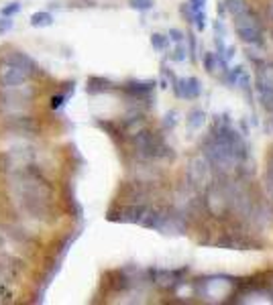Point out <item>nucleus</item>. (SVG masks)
<instances>
[{
	"label": "nucleus",
	"instance_id": "nucleus-1",
	"mask_svg": "<svg viewBox=\"0 0 273 305\" xmlns=\"http://www.w3.org/2000/svg\"><path fill=\"white\" fill-rule=\"evenodd\" d=\"M133 149L135 155L143 159V161H153V159H165V157H173L171 147L165 145L163 136L159 132H153L149 128H139L136 132H133Z\"/></svg>",
	"mask_w": 273,
	"mask_h": 305
},
{
	"label": "nucleus",
	"instance_id": "nucleus-2",
	"mask_svg": "<svg viewBox=\"0 0 273 305\" xmlns=\"http://www.w3.org/2000/svg\"><path fill=\"white\" fill-rule=\"evenodd\" d=\"M31 76L21 65L10 61L4 55L0 57V84H2V88H23Z\"/></svg>",
	"mask_w": 273,
	"mask_h": 305
},
{
	"label": "nucleus",
	"instance_id": "nucleus-3",
	"mask_svg": "<svg viewBox=\"0 0 273 305\" xmlns=\"http://www.w3.org/2000/svg\"><path fill=\"white\" fill-rule=\"evenodd\" d=\"M147 212V205L136 202V203H127L118 207V212H108V220L110 222H127V224H141V220Z\"/></svg>",
	"mask_w": 273,
	"mask_h": 305
},
{
	"label": "nucleus",
	"instance_id": "nucleus-4",
	"mask_svg": "<svg viewBox=\"0 0 273 305\" xmlns=\"http://www.w3.org/2000/svg\"><path fill=\"white\" fill-rule=\"evenodd\" d=\"M171 88L175 98H184V100H196L202 94V84L198 77H175L171 81Z\"/></svg>",
	"mask_w": 273,
	"mask_h": 305
},
{
	"label": "nucleus",
	"instance_id": "nucleus-5",
	"mask_svg": "<svg viewBox=\"0 0 273 305\" xmlns=\"http://www.w3.org/2000/svg\"><path fill=\"white\" fill-rule=\"evenodd\" d=\"M188 183L192 187H200V185H206L208 179H210V165L204 157H196L190 161L188 165Z\"/></svg>",
	"mask_w": 273,
	"mask_h": 305
},
{
	"label": "nucleus",
	"instance_id": "nucleus-6",
	"mask_svg": "<svg viewBox=\"0 0 273 305\" xmlns=\"http://www.w3.org/2000/svg\"><path fill=\"white\" fill-rule=\"evenodd\" d=\"M153 90H155L153 79H149V81H129V84L122 86V92H127L135 100H147Z\"/></svg>",
	"mask_w": 273,
	"mask_h": 305
},
{
	"label": "nucleus",
	"instance_id": "nucleus-7",
	"mask_svg": "<svg viewBox=\"0 0 273 305\" xmlns=\"http://www.w3.org/2000/svg\"><path fill=\"white\" fill-rule=\"evenodd\" d=\"M237 37L247 45H263V29L261 26H235Z\"/></svg>",
	"mask_w": 273,
	"mask_h": 305
},
{
	"label": "nucleus",
	"instance_id": "nucleus-8",
	"mask_svg": "<svg viewBox=\"0 0 273 305\" xmlns=\"http://www.w3.org/2000/svg\"><path fill=\"white\" fill-rule=\"evenodd\" d=\"M161 224H163V210H159V207H147V212H145V216L141 220V226L159 232Z\"/></svg>",
	"mask_w": 273,
	"mask_h": 305
},
{
	"label": "nucleus",
	"instance_id": "nucleus-9",
	"mask_svg": "<svg viewBox=\"0 0 273 305\" xmlns=\"http://www.w3.org/2000/svg\"><path fill=\"white\" fill-rule=\"evenodd\" d=\"M110 90H114V84H112L110 79L98 77V76L88 77V86H86V92L88 94L96 96V94H104V92H110Z\"/></svg>",
	"mask_w": 273,
	"mask_h": 305
},
{
	"label": "nucleus",
	"instance_id": "nucleus-10",
	"mask_svg": "<svg viewBox=\"0 0 273 305\" xmlns=\"http://www.w3.org/2000/svg\"><path fill=\"white\" fill-rule=\"evenodd\" d=\"M4 57H8L10 61H15L17 65H21L27 74H29L31 77H33V74H35V69H37V65H35V61L29 57L27 53H23V51H10V53H6Z\"/></svg>",
	"mask_w": 273,
	"mask_h": 305
},
{
	"label": "nucleus",
	"instance_id": "nucleus-11",
	"mask_svg": "<svg viewBox=\"0 0 273 305\" xmlns=\"http://www.w3.org/2000/svg\"><path fill=\"white\" fill-rule=\"evenodd\" d=\"M53 15L49 10H37V12H33L31 15V19H29V25L33 26V29H47V26H51L53 25Z\"/></svg>",
	"mask_w": 273,
	"mask_h": 305
},
{
	"label": "nucleus",
	"instance_id": "nucleus-12",
	"mask_svg": "<svg viewBox=\"0 0 273 305\" xmlns=\"http://www.w3.org/2000/svg\"><path fill=\"white\" fill-rule=\"evenodd\" d=\"M188 124H190V128L192 130H198V128H202V124H204V120H206V114L202 112V110H192V112L188 114Z\"/></svg>",
	"mask_w": 273,
	"mask_h": 305
},
{
	"label": "nucleus",
	"instance_id": "nucleus-13",
	"mask_svg": "<svg viewBox=\"0 0 273 305\" xmlns=\"http://www.w3.org/2000/svg\"><path fill=\"white\" fill-rule=\"evenodd\" d=\"M96 124H98V127H100L102 130H106L112 138L122 136V128H120V124H116V122H110V120H98Z\"/></svg>",
	"mask_w": 273,
	"mask_h": 305
},
{
	"label": "nucleus",
	"instance_id": "nucleus-14",
	"mask_svg": "<svg viewBox=\"0 0 273 305\" xmlns=\"http://www.w3.org/2000/svg\"><path fill=\"white\" fill-rule=\"evenodd\" d=\"M151 47L155 51H165L169 47V37L167 35H161V33H153L151 35Z\"/></svg>",
	"mask_w": 273,
	"mask_h": 305
},
{
	"label": "nucleus",
	"instance_id": "nucleus-15",
	"mask_svg": "<svg viewBox=\"0 0 273 305\" xmlns=\"http://www.w3.org/2000/svg\"><path fill=\"white\" fill-rule=\"evenodd\" d=\"M21 10H23V4L19 0H12V2H8L0 8V17H17Z\"/></svg>",
	"mask_w": 273,
	"mask_h": 305
},
{
	"label": "nucleus",
	"instance_id": "nucleus-16",
	"mask_svg": "<svg viewBox=\"0 0 273 305\" xmlns=\"http://www.w3.org/2000/svg\"><path fill=\"white\" fill-rule=\"evenodd\" d=\"M204 69H206L208 74H214L216 69H218L216 53H212V51H206V53H204Z\"/></svg>",
	"mask_w": 273,
	"mask_h": 305
},
{
	"label": "nucleus",
	"instance_id": "nucleus-17",
	"mask_svg": "<svg viewBox=\"0 0 273 305\" xmlns=\"http://www.w3.org/2000/svg\"><path fill=\"white\" fill-rule=\"evenodd\" d=\"M192 25H194V29L198 33H202L204 29H206V12H204V10H196L194 17H192Z\"/></svg>",
	"mask_w": 273,
	"mask_h": 305
},
{
	"label": "nucleus",
	"instance_id": "nucleus-18",
	"mask_svg": "<svg viewBox=\"0 0 273 305\" xmlns=\"http://www.w3.org/2000/svg\"><path fill=\"white\" fill-rule=\"evenodd\" d=\"M129 6L133 10H139V12H147L153 8V0H129Z\"/></svg>",
	"mask_w": 273,
	"mask_h": 305
},
{
	"label": "nucleus",
	"instance_id": "nucleus-19",
	"mask_svg": "<svg viewBox=\"0 0 273 305\" xmlns=\"http://www.w3.org/2000/svg\"><path fill=\"white\" fill-rule=\"evenodd\" d=\"M186 57H188V49L184 47V43H177V47H175L173 53L169 55V59H171V61H177V63H182V61H186Z\"/></svg>",
	"mask_w": 273,
	"mask_h": 305
},
{
	"label": "nucleus",
	"instance_id": "nucleus-20",
	"mask_svg": "<svg viewBox=\"0 0 273 305\" xmlns=\"http://www.w3.org/2000/svg\"><path fill=\"white\" fill-rule=\"evenodd\" d=\"M67 98H70V96H67V94H57V96H53V98H51V102H49V106L53 108V110H59L65 102H67Z\"/></svg>",
	"mask_w": 273,
	"mask_h": 305
},
{
	"label": "nucleus",
	"instance_id": "nucleus-21",
	"mask_svg": "<svg viewBox=\"0 0 273 305\" xmlns=\"http://www.w3.org/2000/svg\"><path fill=\"white\" fill-rule=\"evenodd\" d=\"M12 29V17H0V37H4Z\"/></svg>",
	"mask_w": 273,
	"mask_h": 305
},
{
	"label": "nucleus",
	"instance_id": "nucleus-22",
	"mask_svg": "<svg viewBox=\"0 0 273 305\" xmlns=\"http://www.w3.org/2000/svg\"><path fill=\"white\" fill-rule=\"evenodd\" d=\"M206 2H208V0H188V6H190V10H192V12H196V10H204Z\"/></svg>",
	"mask_w": 273,
	"mask_h": 305
},
{
	"label": "nucleus",
	"instance_id": "nucleus-23",
	"mask_svg": "<svg viewBox=\"0 0 273 305\" xmlns=\"http://www.w3.org/2000/svg\"><path fill=\"white\" fill-rule=\"evenodd\" d=\"M167 37H169V41H173V43H182L186 35H184L180 29H169V35H167Z\"/></svg>",
	"mask_w": 273,
	"mask_h": 305
},
{
	"label": "nucleus",
	"instance_id": "nucleus-24",
	"mask_svg": "<svg viewBox=\"0 0 273 305\" xmlns=\"http://www.w3.org/2000/svg\"><path fill=\"white\" fill-rule=\"evenodd\" d=\"M175 116H177L175 112H167L165 114V120H163V127H165V128H173L175 124H177V118Z\"/></svg>",
	"mask_w": 273,
	"mask_h": 305
},
{
	"label": "nucleus",
	"instance_id": "nucleus-25",
	"mask_svg": "<svg viewBox=\"0 0 273 305\" xmlns=\"http://www.w3.org/2000/svg\"><path fill=\"white\" fill-rule=\"evenodd\" d=\"M265 177H267V181H269V183H273V152H271V155H269V159H267Z\"/></svg>",
	"mask_w": 273,
	"mask_h": 305
},
{
	"label": "nucleus",
	"instance_id": "nucleus-26",
	"mask_svg": "<svg viewBox=\"0 0 273 305\" xmlns=\"http://www.w3.org/2000/svg\"><path fill=\"white\" fill-rule=\"evenodd\" d=\"M186 39L190 41V55H192V59H196V39H194V35L190 33V35H186Z\"/></svg>",
	"mask_w": 273,
	"mask_h": 305
},
{
	"label": "nucleus",
	"instance_id": "nucleus-27",
	"mask_svg": "<svg viewBox=\"0 0 273 305\" xmlns=\"http://www.w3.org/2000/svg\"><path fill=\"white\" fill-rule=\"evenodd\" d=\"M267 17H269V21H273V0H271V4L267 6Z\"/></svg>",
	"mask_w": 273,
	"mask_h": 305
},
{
	"label": "nucleus",
	"instance_id": "nucleus-28",
	"mask_svg": "<svg viewBox=\"0 0 273 305\" xmlns=\"http://www.w3.org/2000/svg\"><path fill=\"white\" fill-rule=\"evenodd\" d=\"M271 127H273V118H271Z\"/></svg>",
	"mask_w": 273,
	"mask_h": 305
}]
</instances>
